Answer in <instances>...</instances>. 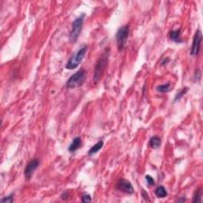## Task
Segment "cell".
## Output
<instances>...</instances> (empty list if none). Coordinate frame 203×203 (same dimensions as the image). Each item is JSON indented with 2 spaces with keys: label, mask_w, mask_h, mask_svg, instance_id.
Returning a JSON list of instances; mask_svg holds the SVG:
<instances>
[{
  "label": "cell",
  "mask_w": 203,
  "mask_h": 203,
  "mask_svg": "<svg viewBox=\"0 0 203 203\" xmlns=\"http://www.w3.org/2000/svg\"><path fill=\"white\" fill-rule=\"evenodd\" d=\"M39 165H40V160L37 158H34V159H31L30 161L27 163L26 167L24 170V175H25V178L27 180H29L32 178L34 171L37 170Z\"/></svg>",
  "instance_id": "obj_7"
},
{
  "label": "cell",
  "mask_w": 203,
  "mask_h": 203,
  "mask_svg": "<svg viewBox=\"0 0 203 203\" xmlns=\"http://www.w3.org/2000/svg\"><path fill=\"white\" fill-rule=\"evenodd\" d=\"M103 144H104V143H103V141H99L97 144H94V146H92V148H91V149L88 151V156H93V155L95 154V153H97L101 149V148H103Z\"/></svg>",
  "instance_id": "obj_13"
},
{
  "label": "cell",
  "mask_w": 203,
  "mask_h": 203,
  "mask_svg": "<svg viewBox=\"0 0 203 203\" xmlns=\"http://www.w3.org/2000/svg\"><path fill=\"white\" fill-rule=\"evenodd\" d=\"M202 40V34L201 30L198 29V30L195 32V36L193 37V42H192V46L190 49V54L191 56H198L199 53L200 48H201V43Z\"/></svg>",
  "instance_id": "obj_6"
},
{
  "label": "cell",
  "mask_w": 203,
  "mask_h": 203,
  "mask_svg": "<svg viewBox=\"0 0 203 203\" xmlns=\"http://www.w3.org/2000/svg\"><path fill=\"white\" fill-rule=\"evenodd\" d=\"M129 34V25H126L120 27L116 34V40H117V45L119 51H121L126 46L127 39Z\"/></svg>",
  "instance_id": "obj_5"
},
{
  "label": "cell",
  "mask_w": 203,
  "mask_h": 203,
  "mask_svg": "<svg viewBox=\"0 0 203 203\" xmlns=\"http://www.w3.org/2000/svg\"><path fill=\"white\" fill-rule=\"evenodd\" d=\"M201 189H198L195 190L193 195V202H201Z\"/></svg>",
  "instance_id": "obj_15"
},
{
  "label": "cell",
  "mask_w": 203,
  "mask_h": 203,
  "mask_svg": "<svg viewBox=\"0 0 203 203\" xmlns=\"http://www.w3.org/2000/svg\"><path fill=\"white\" fill-rule=\"evenodd\" d=\"M169 37L172 41L175 42V43H182V42H183V40L181 38V29H180L170 31Z\"/></svg>",
  "instance_id": "obj_9"
},
{
  "label": "cell",
  "mask_w": 203,
  "mask_h": 203,
  "mask_svg": "<svg viewBox=\"0 0 203 203\" xmlns=\"http://www.w3.org/2000/svg\"><path fill=\"white\" fill-rule=\"evenodd\" d=\"M85 16V13H81L80 15L76 18L74 22H72V30H71L70 36H69V40H70L71 43H75V42L77 41L79 36L81 34Z\"/></svg>",
  "instance_id": "obj_3"
},
{
  "label": "cell",
  "mask_w": 203,
  "mask_h": 203,
  "mask_svg": "<svg viewBox=\"0 0 203 203\" xmlns=\"http://www.w3.org/2000/svg\"><path fill=\"white\" fill-rule=\"evenodd\" d=\"M87 51H88V46L87 45L80 48L77 51V52L74 53L70 57V59L68 60V61L66 64V68L68 69V70H73V69L76 68L80 64V63L82 62Z\"/></svg>",
  "instance_id": "obj_4"
},
{
  "label": "cell",
  "mask_w": 203,
  "mask_h": 203,
  "mask_svg": "<svg viewBox=\"0 0 203 203\" xmlns=\"http://www.w3.org/2000/svg\"><path fill=\"white\" fill-rule=\"evenodd\" d=\"M187 91H188V88H183V89H182L179 92L177 93L176 95H175V99H174V101H175V102H176L177 100H179L181 98H183V96L184 95V94H186V93L187 92Z\"/></svg>",
  "instance_id": "obj_16"
},
{
  "label": "cell",
  "mask_w": 203,
  "mask_h": 203,
  "mask_svg": "<svg viewBox=\"0 0 203 203\" xmlns=\"http://www.w3.org/2000/svg\"><path fill=\"white\" fill-rule=\"evenodd\" d=\"M149 145L153 149H157L161 145V139L158 136H153L149 140Z\"/></svg>",
  "instance_id": "obj_11"
},
{
  "label": "cell",
  "mask_w": 203,
  "mask_h": 203,
  "mask_svg": "<svg viewBox=\"0 0 203 203\" xmlns=\"http://www.w3.org/2000/svg\"><path fill=\"white\" fill-rule=\"evenodd\" d=\"M87 78V72L83 68L79 69L78 72L72 75L66 83V88L68 89H74L81 87L84 83Z\"/></svg>",
  "instance_id": "obj_2"
},
{
  "label": "cell",
  "mask_w": 203,
  "mask_h": 203,
  "mask_svg": "<svg viewBox=\"0 0 203 203\" xmlns=\"http://www.w3.org/2000/svg\"><path fill=\"white\" fill-rule=\"evenodd\" d=\"M201 71H200L199 69H196V71H195V82H199L200 79H201Z\"/></svg>",
  "instance_id": "obj_18"
},
{
  "label": "cell",
  "mask_w": 203,
  "mask_h": 203,
  "mask_svg": "<svg viewBox=\"0 0 203 203\" xmlns=\"http://www.w3.org/2000/svg\"><path fill=\"white\" fill-rule=\"evenodd\" d=\"M141 196L143 197V198H144V199L146 201H150L149 197H148V193H147V192L145 191L144 190H142V191H141Z\"/></svg>",
  "instance_id": "obj_21"
},
{
  "label": "cell",
  "mask_w": 203,
  "mask_h": 203,
  "mask_svg": "<svg viewBox=\"0 0 203 203\" xmlns=\"http://www.w3.org/2000/svg\"><path fill=\"white\" fill-rule=\"evenodd\" d=\"M145 179H146L147 183H148V184L149 185V186H153V185L155 184L154 179H153L152 177L150 176V175H147L146 176H145Z\"/></svg>",
  "instance_id": "obj_20"
},
{
  "label": "cell",
  "mask_w": 203,
  "mask_h": 203,
  "mask_svg": "<svg viewBox=\"0 0 203 203\" xmlns=\"http://www.w3.org/2000/svg\"><path fill=\"white\" fill-rule=\"evenodd\" d=\"M155 195H156V196L157 197V198H163L168 196V192H167L164 186H159L155 190Z\"/></svg>",
  "instance_id": "obj_12"
},
{
  "label": "cell",
  "mask_w": 203,
  "mask_h": 203,
  "mask_svg": "<svg viewBox=\"0 0 203 203\" xmlns=\"http://www.w3.org/2000/svg\"><path fill=\"white\" fill-rule=\"evenodd\" d=\"M186 201V198H185V196L182 197L180 199L177 200V201H178V202H183V201Z\"/></svg>",
  "instance_id": "obj_24"
},
{
  "label": "cell",
  "mask_w": 203,
  "mask_h": 203,
  "mask_svg": "<svg viewBox=\"0 0 203 203\" xmlns=\"http://www.w3.org/2000/svg\"><path fill=\"white\" fill-rule=\"evenodd\" d=\"M156 90L160 93L169 92V91H171V83H168L166 84H162V85L158 86L157 88H156Z\"/></svg>",
  "instance_id": "obj_14"
},
{
  "label": "cell",
  "mask_w": 203,
  "mask_h": 203,
  "mask_svg": "<svg viewBox=\"0 0 203 203\" xmlns=\"http://www.w3.org/2000/svg\"><path fill=\"white\" fill-rule=\"evenodd\" d=\"M13 196H14L13 194H10V195H9L8 196H6L5 198H2V199H1V202H8V203L13 202Z\"/></svg>",
  "instance_id": "obj_17"
},
{
  "label": "cell",
  "mask_w": 203,
  "mask_h": 203,
  "mask_svg": "<svg viewBox=\"0 0 203 203\" xmlns=\"http://www.w3.org/2000/svg\"><path fill=\"white\" fill-rule=\"evenodd\" d=\"M61 199H63V200H67L69 198H70V193L66 190V191H64V193L61 195Z\"/></svg>",
  "instance_id": "obj_22"
},
{
  "label": "cell",
  "mask_w": 203,
  "mask_h": 203,
  "mask_svg": "<svg viewBox=\"0 0 203 203\" xmlns=\"http://www.w3.org/2000/svg\"><path fill=\"white\" fill-rule=\"evenodd\" d=\"M117 188L121 192L129 194V195H133L134 193V188H133L132 183L129 180L125 179H121L118 182Z\"/></svg>",
  "instance_id": "obj_8"
},
{
  "label": "cell",
  "mask_w": 203,
  "mask_h": 203,
  "mask_svg": "<svg viewBox=\"0 0 203 203\" xmlns=\"http://www.w3.org/2000/svg\"><path fill=\"white\" fill-rule=\"evenodd\" d=\"M81 200H82V201H83V202H90V201H92L91 195H88V194H84L82 196Z\"/></svg>",
  "instance_id": "obj_19"
},
{
  "label": "cell",
  "mask_w": 203,
  "mask_h": 203,
  "mask_svg": "<svg viewBox=\"0 0 203 203\" xmlns=\"http://www.w3.org/2000/svg\"><path fill=\"white\" fill-rule=\"evenodd\" d=\"M109 55L110 49H106L96 62L95 66H94V75H93V81L95 84L98 83L99 81L100 80L105 69L107 67L108 61H109Z\"/></svg>",
  "instance_id": "obj_1"
},
{
  "label": "cell",
  "mask_w": 203,
  "mask_h": 203,
  "mask_svg": "<svg viewBox=\"0 0 203 203\" xmlns=\"http://www.w3.org/2000/svg\"><path fill=\"white\" fill-rule=\"evenodd\" d=\"M169 61H170V59H169V58H168V57H166V60L164 59V60H163V61H162V62H161V65H162V66L165 65V64H168V63L169 62Z\"/></svg>",
  "instance_id": "obj_23"
},
{
  "label": "cell",
  "mask_w": 203,
  "mask_h": 203,
  "mask_svg": "<svg viewBox=\"0 0 203 203\" xmlns=\"http://www.w3.org/2000/svg\"><path fill=\"white\" fill-rule=\"evenodd\" d=\"M81 144H82V140L79 136H77V137H75L72 141V144L69 145L68 147V151L70 152H74L76 150L79 149L80 148Z\"/></svg>",
  "instance_id": "obj_10"
}]
</instances>
